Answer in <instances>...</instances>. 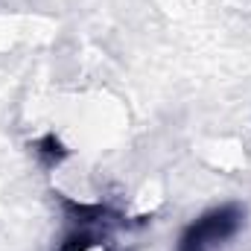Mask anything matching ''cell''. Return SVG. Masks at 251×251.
Returning a JSON list of instances; mask_svg holds the SVG:
<instances>
[{"label":"cell","instance_id":"6da1fadb","mask_svg":"<svg viewBox=\"0 0 251 251\" xmlns=\"http://www.w3.org/2000/svg\"><path fill=\"white\" fill-rule=\"evenodd\" d=\"M64 251H114L105 237H76Z\"/></svg>","mask_w":251,"mask_h":251}]
</instances>
